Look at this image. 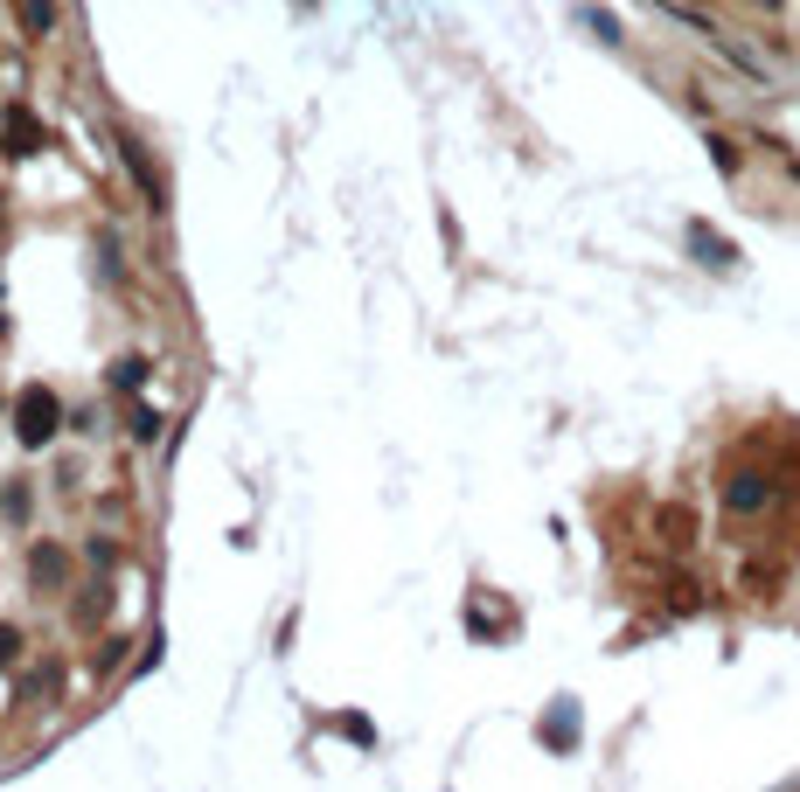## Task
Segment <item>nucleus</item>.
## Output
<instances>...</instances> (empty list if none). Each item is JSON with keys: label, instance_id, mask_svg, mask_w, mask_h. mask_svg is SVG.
I'll list each match as a JSON object with an SVG mask.
<instances>
[{"label": "nucleus", "instance_id": "f257e3e1", "mask_svg": "<svg viewBox=\"0 0 800 792\" xmlns=\"http://www.w3.org/2000/svg\"><path fill=\"white\" fill-rule=\"evenodd\" d=\"M57 431H63V404H57L42 383H29V389L14 396V438H21V445H49Z\"/></svg>", "mask_w": 800, "mask_h": 792}, {"label": "nucleus", "instance_id": "7ed1b4c3", "mask_svg": "<svg viewBox=\"0 0 800 792\" xmlns=\"http://www.w3.org/2000/svg\"><path fill=\"white\" fill-rule=\"evenodd\" d=\"M766 500H772L766 473H731V480H725V508H731V515H759Z\"/></svg>", "mask_w": 800, "mask_h": 792}, {"label": "nucleus", "instance_id": "9d476101", "mask_svg": "<svg viewBox=\"0 0 800 792\" xmlns=\"http://www.w3.org/2000/svg\"><path fill=\"white\" fill-rule=\"evenodd\" d=\"M112 383H119V389H140V383H146V362H140V355H125V362L112 368Z\"/></svg>", "mask_w": 800, "mask_h": 792}, {"label": "nucleus", "instance_id": "9b49d317", "mask_svg": "<svg viewBox=\"0 0 800 792\" xmlns=\"http://www.w3.org/2000/svg\"><path fill=\"white\" fill-rule=\"evenodd\" d=\"M14 660H21V632L0 626V668H14Z\"/></svg>", "mask_w": 800, "mask_h": 792}, {"label": "nucleus", "instance_id": "423d86ee", "mask_svg": "<svg viewBox=\"0 0 800 792\" xmlns=\"http://www.w3.org/2000/svg\"><path fill=\"white\" fill-rule=\"evenodd\" d=\"M119 153H125V167H133V174H140V189L153 195V209H161V195H168V189H161V174H153V167H146V153H140L133 140H119Z\"/></svg>", "mask_w": 800, "mask_h": 792}, {"label": "nucleus", "instance_id": "0eeeda50", "mask_svg": "<svg viewBox=\"0 0 800 792\" xmlns=\"http://www.w3.org/2000/svg\"><path fill=\"white\" fill-rule=\"evenodd\" d=\"M550 744H557V751H571V744H578V709H571V702H564L557 717H550Z\"/></svg>", "mask_w": 800, "mask_h": 792}, {"label": "nucleus", "instance_id": "1a4fd4ad", "mask_svg": "<svg viewBox=\"0 0 800 792\" xmlns=\"http://www.w3.org/2000/svg\"><path fill=\"white\" fill-rule=\"evenodd\" d=\"M327 730H342L348 744H376V730H369V717H327Z\"/></svg>", "mask_w": 800, "mask_h": 792}, {"label": "nucleus", "instance_id": "20e7f679", "mask_svg": "<svg viewBox=\"0 0 800 792\" xmlns=\"http://www.w3.org/2000/svg\"><path fill=\"white\" fill-rule=\"evenodd\" d=\"M689 251H696V264H710V272H731V264H738V244H731V236H717L710 223H689Z\"/></svg>", "mask_w": 800, "mask_h": 792}, {"label": "nucleus", "instance_id": "f03ea898", "mask_svg": "<svg viewBox=\"0 0 800 792\" xmlns=\"http://www.w3.org/2000/svg\"><path fill=\"white\" fill-rule=\"evenodd\" d=\"M42 146H49L42 119L29 112V104H8V112H0V153H8V161H29V153H42Z\"/></svg>", "mask_w": 800, "mask_h": 792}, {"label": "nucleus", "instance_id": "6e6552de", "mask_svg": "<svg viewBox=\"0 0 800 792\" xmlns=\"http://www.w3.org/2000/svg\"><path fill=\"white\" fill-rule=\"evenodd\" d=\"M21 29L49 35V29H57V8H49V0H21Z\"/></svg>", "mask_w": 800, "mask_h": 792}, {"label": "nucleus", "instance_id": "f8f14e48", "mask_svg": "<svg viewBox=\"0 0 800 792\" xmlns=\"http://www.w3.org/2000/svg\"><path fill=\"white\" fill-rule=\"evenodd\" d=\"M661 528H668V542H689V515H682V508H668Z\"/></svg>", "mask_w": 800, "mask_h": 792}, {"label": "nucleus", "instance_id": "39448f33", "mask_svg": "<svg viewBox=\"0 0 800 792\" xmlns=\"http://www.w3.org/2000/svg\"><path fill=\"white\" fill-rule=\"evenodd\" d=\"M29 570H36V585H63V577H70V557H63L57 542H42L36 557H29Z\"/></svg>", "mask_w": 800, "mask_h": 792}]
</instances>
